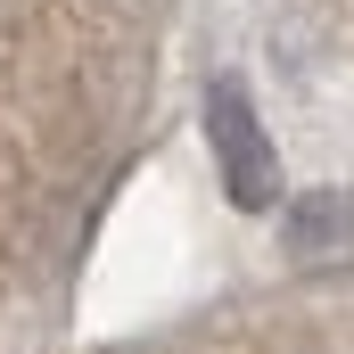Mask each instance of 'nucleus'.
Segmentation results:
<instances>
[{"instance_id":"f03ea898","label":"nucleus","mask_w":354,"mask_h":354,"mask_svg":"<svg viewBox=\"0 0 354 354\" xmlns=\"http://www.w3.org/2000/svg\"><path fill=\"white\" fill-rule=\"evenodd\" d=\"M280 248L297 272H354V189H305L280 214Z\"/></svg>"},{"instance_id":"f257e3e1","label":"nucleus","mask_w":354,"mask_h":354,"mask_svg":"<svg viewBox=\"0 0 354 354\" xmlns=\"http://www.w3.org/2000/svg\"><path fill=\"white\" fill-rule=\"evenodd\" d=\"M206 149H214V174H223V198L239 214H264L280 206V149H272L264 115L239 83H206Z\"/></svg>"}]
</instances>
